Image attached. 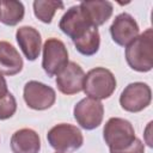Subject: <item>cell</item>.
Here are the masks:
<instances>
[{
	"instance_id": "cell-16",
	"label": "cell",
	"mask_w": 153,
	"mask_h": 153,
	"mask_svg": "<svg viewBox=\"0 0 153 153\" xmlns=\"http://www.w3.org/2000/svg\"><path fill=\"white\" fill-rule=\"evenodd\" d=\"M24 5L20 1H0V22L8 26H14L24 18Z\"/></svg>"
},
{
	"instance_id": "cell-22",
	"label": "cell",
	"mask_w": 153,
	"mask_h": 153,
	"mask_svg": "<svg viewBox=\"0 0 153 153\" xmlns=\"http://www.w3.org/2000/svg\"><path fill=\"white\" fill-rule=\"evenodd\" d=\"M57 153H61V152H57Z\"/></svg>"
},
{
	"instance_id": "cell-19",
	"label": "cell",
	"mask_w": 153,
	"mask_h": 153,
	"mask_svg": "<svg viewBox=\"0 0 153 153\" xmlns=\"http://www.w3.org/2000/svg\"><path fill=\"white\" fill-rule=\"evenodd\" d=\"M17 110V102L12 93H7L0 99V120H7L14 115Z\"/></svg>"
},
{
	"instance_id": "cell-3",
	"label": "cell",
	"mask_w": 153,
	"mask_h": 153,
	"mask_svg": "<svg viewBox=\"0 0 153 153\" xmlns=\"http://www.w3.org/2000/svg\"><path fill=\"white\" fill-rule=\"evenodd\" d=\"M103 137L110 151H121L135 141V131L131 123L124 118H110L103 129Z\"/></svg>"
},
{
	"instance_id": "cell-8",
	"label": "cell",
	"mask_w": 153,
	"mask_h": 153,
	"mask_svg": "<svg viewBox=\"0 0 153 153\" xmlns=\"http://www.w3.org/2000/svg\"><path fill=\"white\" fill-rule=\"evenodd\" d=\"M56 93L50 86L31 80L24 86V100L26 105L33 110H47L54 105Z\"/></svg>"
},
{
	"instance_id": "cell-2",
	"label": "cell",
	"mask_w": 153,
	"mask_h": 153,
	"mask_svg": "<svg viewBox=\"0 0 153 153\" xmlns=\"http://www.w3.org/2000/svg\"><path fill=\"white\" fill-rule=\"evenodd\" d=\"M116 88V79L114 74L103 67H96L87 72L84 76L82 90L93 99L100 100L109 98Z\"/></svg>"
},
{
	"instance_id": "cell-6",
	"label": "cell",
	"mask_w": 153,
	"mask_h": 153,
	"mask_svg": "<svg viewBox=\"0 0 153 153\" xmlns=\"http://www.w3.org/2000/svg\"><path fill=\"white\" fill-rule=\"evenodd\" d=\"M73 115L81 128L92 130L100 126L104 116V106L99 100L87 97L75 104Z\"/></svg>"
},
{
	"instance_id": "cell-4",
	"label": "cell",
	"mask_w": 153,
	"mask_h": 153,
	"mask_svg": "<svg viewBox=\"0 0 153 153\" xmlns=\"http://www.w3.org/2000/svg\"><path fill=\"white\" fill-rule=\"evenodd\" d=\"M49 145L57 152L71 153L82 146L84 137L79 128L73 124L60 123L54 126L47 134Z\"/></svg>"
},
{
	"instance_id": "cell-15",
	"label": "cell",
	"mask_w": 153,
	"mask_h": 153,
	"mask_svg": "<svg viewBox=\"0 0 153 153\" xmlns=\"http://www.w3.org/2000/svg\"><path fill=\"white\" fill-rule=\"evenodd\" d=\"M23 69V59L17 49L6 41H0V72L5 75H16Z\"/></svg>"
},
{
	"instance_id": "cell-21",
	"label": "cell",
	"mask_w": 153,
	"mask_h": 153,
	"mask_svg": "<svg viewBox=\"0 0 153 153\" xmlns=\"http://www.w3.org/2000/svg\"><path fill=\"white\" fill-rule=\"evenodd\" d=\"M7 93H8V90H7V84H6L5 78L2 76V73L0 72V99H1L2 97H5Z\"/></svg>"
},
{
	"instance_id": "cell-5",
	"label": "cell",
	"mask_w": 153,
	"mask_h": 153,
	"mask_svg": "<svg viewBox=\"0 0 153 153\" xmlns=\"http://www.w3.org/2000/svg\"><path fill=\"white\" fill-rule=\"evenodd\" d=\"M68 63V51L65 43L57 38H48L43 45L42 67L49 76L56 75Z\"/></svg>"
},
{
	"instance_id": "cell-11",
	"label": "cell",
	"mask_w": 153,
	"mask_h": 153,
	"mask_svg": "<svg viewBox=\"0 0 153 153\" xmlns=\"http://www.w3.org/2000/svg\"><path fill=\"white\" fill-rule=\"evenodd\" d=\"M110 33L116 44L127 47L139 36V25L129 13L124 12L114 19L110 26Z\"/></svg>"
},
{
	"instance_id": "cell-1",
	"label": "cell",
	"mask_w": 153,
	"mask_h": 153,
	"mask_svg": "<svg viewBox=\"0 0 153 153\" xmlns=\"http://www.w3.org/2000/svg\"><path fill=\"white\" fill-rule=\"evenodd\" d=\"M126 60L136 72H149L153 68V31L147 29L126 48Z\"/></svg>"
},
{
	"instance_id": "cell-9",
	"label": "cell",
	"mask_w": 153,
	"mask_h": 153,
	"mask_svg": "<svg viewBox=\"0 0 153 153\" xmlns=\"http://www.w3.org/2000/svg\"><path fill=\"white\" fill-rule=\"evenodd\" d=\"M85 73L82 68L75 62H68L56 74V86L63 94L71 96L82 91Z\"/></svg>"
},
{
	"instance_id": "cell-14",
	"label": "cell",
	"mask_w": 153,
	"mask_h": 153,
	"mask_svg": "<svg viewBox=\"0 0 153 153\" xmlns=\"http://www.w3.org/2000/svg\"><path fill=\"white\" fill-rule=\"evenodd\" d=\"M11 149L13 153H38L41 149V139L30 128L19 129L11 137Z\"/></svg>"
},
{
	"instance_id": "cell-10",
	"label": "cell",
	"mask_w": 153,
	"mask_h": 153,
	"mask_svg": "<svg viewBox=\"0 0 153 153\" xmlns=\"http://www.w3.org/2000/svg\"><path fill=\"white\" fill-rule=\"evenodd\" d=\"M59 26H60L61 31L65 35H67L72 41L80 38L91 27H93L85 18L79 5L72 6L67 10V12L62 16V18L59 23Z\"/></svg>"
},
{
	"instance_id": "cell-20",
	"label": "cell",
	"mask_w": 153,
	"mask_h": 153,
	"mask_svg": "<svg viewBox=\"0 0 153 153\" xmlns=\"http://www.w3.org/2000/svg\"><path fill=\"white\" fill-rule=\"evenodd\" d=\"M110 153H145V146L141 140L135 139V141L129 147L121 151H110Z\"/></svg>"
},
{
	"instance_id": "cell-13",
	"label": "cell",
	"mask_w": 153,
	"mask_h": 153,
	"mask_svg": "<svg viewBox=\"0 0 153 153\" xmlns=\"http://www.w3.org/2000/svg\"><path fill=\"white\" fill-rule=\"evenodd\" d=\"M79 7L93 27L103 25L111 17L114 11V6L110 1H84L79 4Z\"/></svg>"
},
{
	"instance_id": "cell-17",
	"label": "cell",
	"mask_w": 153,
	"mask_h": 153,
	"mask_svg": "<svg viewBox=\"0 0 153 153\" xmlns=\"http://www.w3.org/2000/svg\"><path fill=\"white\" fill-rule=\"evenodd\" d=\"M76 50L85 55V56H92L94 55L100 45V36L97 27H91L84 36L80 38L73 41Z\"/></svg>"
},
{
	"instance_id": "cell-18",
	"label": "cell",
	"mask_w": 153,
	"mask_h": 153,
	"mask_svg": "<svg viewBox=\"0 0 153 153\" xmlns=\"http://www.w3.org/2000/svg\"><path fill=\"white\" fill-rule=\"evenodd\" d=\"M63 8L62 1H50V0H36L33 1V13L36 18L41 22L49 24L57 10Z\"/></svg>"
},
{
	"instance_id": "cell-12",
	"label": "cell",
	"mask_w": 153,
	"mask_h": 153,
	"mask_svg": "<svg viewBox=\"0 0 153 153\" xmlns=\"http://www.w3.org/2000/svg\"><path fill=\"white\" fill-rule=\"evenodd\" d=\"M16 38L25 57L30 61H35L42 48V38L38 30L32 26H22L17 30Z\"/></svg>"
},
{
	"instance_id": "cell-7",
	"label": "cell",
	"mask_w": 153,
	"mask_h": 153,
	"mask_svg": "<svg viewBox=\"0 0 153 153\" xmlns=\"http://www.w3.org/2000/svg\"><path fill=\"white\" fill-rule=\"evenodd\" d=\"M152 100V91L145 82H131L121 93L120 104L129 112H139L146 109Z\"/></svg>"
}]
</instances>
